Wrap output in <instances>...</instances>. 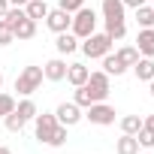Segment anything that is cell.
<instances>
[{
    "label": "cell",
    "mask_w": 154,
    "mask_h": 154,
    "mask_svg": "<svg viewBox=\"0 0 154 154\" xmlns=\"http://www.w3.org/2000/svg\"><path fill=\"white\" fill-rule=\"evenodd\" d=\"M66 66H69V63H66L63 57H51V60L42 66V75H45L48 82H63V79H66Z\"/></svg>",
    "instance_id": "obj_9"
},
{
    "label": "cell",
    "mask_w": 154,
    "mask_h": 154,
    "mask_svg": "<svg viewBox=\"0 0 154 154\" xmlns=\"http://www.w3.org/2000/svg\"><path fill=\"white\" fill-rule=\"evenodd\" d=\"M3 124H6V130H9V133H21L27 121H24V118H21V115H18L15 109H12L9 115H3Z\"/></svg>",
    "instance_id": "obj_20"
},
{
    "label": "cell",
    "mask_w": 154,
    "mask_h": 154,
    "mask_svg": "<svg viewBox=\"0 0 154 154\" xmlns=\"http://www.w3.org/2000/svg\"><path fill=\"white\" fill-rule=\"evenodd\" d=\"M9 42H15V33H12V27L0 18V45H9Z\"/></svg>",
    "instance_id": "obj_24"
},
{
    "label": "cell",
    "mask_w": 154,
    "mask_h": 154,
    "mask_svg": "<svg viewBox=\"0 0 154 154\" xmlns=\"http://www.w3.org/2000/svg\"><path fill=\"white\" fill-rule=\"evenodd\" d=\"M103 72H106V75H121V72H127V66L118 60V54L109 51V54L103 57Z\"/></svg>",
    "instance_id": "obj_17"
},
{
    "label": "cell",
    "mask_w": 154,
    "mask_h": 154,
    "mask_svg": "<svg viewBox=\"0 0 154 154\" xmlns=\"http://www.w3.org/2000/svg\"><path fill=\"white\" fill-rule=\"evenodd\" d=\"M142 130L154 136V115H148V118H142Z\"/></svg>",
    "instance_id": "obj_28"
},
{
    "label": "cell",
    "mask_w": 154,
    "mask_h": 154,
    "mask_svg": "<svg viewBox=\"0 0 154 154\" xmlns=\"http://www.w3.org/2000/svg\"><path fill=\"white\" fill-rule=\"evenodd\" d=\"M139 130H142V118H139V115H124V118H121V133L136 136Z\"/></svg>",
    "instance_id": "obj_21"
},
{
    "label": "cell",
    "mask_w": 154,
    "mask_h": 154,
    "mask_svg": "<svg viewBox=\"0 0 154 154\" xmlns=\"http://www.w3.org/2000/svg\"><path fill=\"white\" fill-rule=\"evenodd\" d=\"M54 45H57V51H60V54H72L75 48H79V36H72L69 30H63V33H57Z\"/></svg>",
    "instance_id": "obj_14"
},
{
    "label": "cell",
    "mask_w": 154,
    "mask_h": 154,
    "mask_svg": "<svg viewBox=\"0 0 154 154\" xmlns=\"http://www.w3.org/2000/svg\"><path fill=\"white\" fill-rule=\"evenodd\" d=\"M0 85H3V72H0Z\"/></svg>",
    "instance_id": "obj_34"
},
{
    "label": "cell",
    "mask_w": 154,
    "mask_h": 154,
    "mask_svg": "<svg viewBox=\"0 0 154 154\" xmlns=\"http://www.w3.org/2000/svg\"><path fill=\"white\" fill-rule=\"evenodd\" d=\"M136 21L139 27H154V6H136Z\"/></svg>",
    "instance_id": "obj_22"
},
{
    "label": "cell",
    "mask_w": 154,
    "mask_h": 154,
    "mask_svg": "<svg viewBox=\"0 0 154 154\" xmlns=\"http://www.w3.org/2000/svg\"><path fill=\"white\" fill-rule=\"evenodd\" d=\"M133 72H136L139 82H151V79H154V60H151V57H139V60L133 63Z\"/></svg>",
    "instance_id": "obj_13"
},
{
    "label": "cell",
    "mask_w": 154,
    "mask_h": 154,
    "mask_svg": "<svg viewBox=\"0 0 154 154\" xmlns=\"http://www.w3.org/2000/svg\"><path fill=\"white\" fill-rule=\"evenodd\" d=\"M0 154H12V151H9V148H6V145H0Z\"/></svg>",
    "instance_id": "obj_32"
},
{
    "label": "cell",
    "mask_w": 154,
    "mask_h": 154,
    "mask_svg": "<svg viewBox=\"0 0 154 154\" xmlns=\"http://www.w3.org/2000/svg\"><path fill=\"white\" fill-rule=\"evenodd\" d=\"M79 48H82L88 57H106V54L112 51V39H109L106 33H97V30H94L91 36H85V39H82V45H79Z\"/></svg>",
    "instance_id": "obj_4"
},
{
    "label": "cell",
    "mask_w": 154,
    "mask_h": 154,
    "mask_svg": "<svg viewBox=\"0 0 154 154\" xmlns=\"http://www.w3.org/2000/svg\"><path fill=\"white\" fill-rule=\"evenodd\" d=\"M136 48H139L142 57H154V27H139Z\"/></svg>",
    "instance_id": "obj_10"
},
{
    "label": "cell",
    "mask_w": 154,
    "mask_h": 154,
    "mask_svg": "<svg viewBox=\"0 0 154 154\" xmlns=\"http://www.w3.org/2000/svg\"><path fill=\"white\" fill-rule=\"evenodd\" d=\"M148 88H151V97H154V79H151V82H148Z\"/></svg>",
    "instance_id": "obj_33"
},
{
    "label": "cell",
    "mask_w": 154,
    "mask_h": 154,
    "mask_svg": "<svg viewBox=\"0 0 154 154\" xmlns=\"http://www.w3.org/2000/svg\"><path fill=\"white\" fill-rule=\"evenodd\" d=\"M48 145H51V148H60V145H66V127H63V124H57V130L51 133Z\"/></svg>",
    "instance_id": "obj_23"
},
{
    "label": "cell",
    "mask_w": 154,
    "mask_h": 154,
    "mask_svg": "<svg viewBox=\"0 0 154 154\" xmlns=\"http://www.w3.org/2000/svg\"><path fill=\"white\" fill-rule=\"evenodd\" d=\"M54 118H57V124H63V127H75L85 115H82V106H75V103L69 100V103H60V106L54 109Z\"/></svg>",
    "instance_id": "obj_6"
},
{
    "label": "cell",
    "mask_w": 154,
    "mask_h": 154,
    "mask_svg": "<svg viewBox=\"0 0 154 154\" xmlns=\"http://www.w3.org/2000/svg\"><path fill=\"white\" fill-rule=\"evenodd\" d=\"M139 148H142L139 139L130 136V133H121V139L115 142V151H118V154H139Z\"/></svg>",
    "instance_id": "obj_15"
},
{
    "label": "cell",
    "mask_w": 154,
    "mask_h": 154,
    "mask_svg": "<svg viewBox=\"0 0 154 154\" xmlns=\"http://www.w3.org/2000/svg\"><path fill=\"white\" fill-rule=\"evenodd\" d=\"M6 12H9V0H0V18H3Z\"/></svg>",
    "instance_id": "obj_30"
},
{
    "label": "cell",
    "mask_w": 154,
    "mask_h": 154,
    "mask_svg": "<svg viewBox=\"0 0 154 154\" xmlns=\"http://www.w3.org/2000/svg\"><path fill=\"white\" fill-rule=\"evenodd\" d=\"M115 54H118V60H121V63H124V66H133V63H136V60H139V57H142V54H139V48H136V45H124V48H118V51H115Z\"/></svg>",
    "instance_id": "obj_18"
},
{
    "label": "cell",
    "mask_w": 154,
    "mask_h": 154,
    "mask_svg": "<svg viewBox=\"0 0 154 154\" xmlns=\"http://www.w3.org/2000/svg\"><path fill=\"white\" fill-rule=\"evenodd\" d=\"M94 30H97V12H94V9L82 6L79 12H72V24H69V33H72V36L85 39V36H91Z\"/></svg>",
    "instance_id": "obj_1"
},
{
    "label": "cell",
    "mask_w": 154,
    "mask_h": 154,
    "mask_svg": "<svg viewBox=\"0 0 154 154\" xmlns=\"http://www.w3.org/2000/svg\"><path fill=\"white\" fill-rule=\"evenodd\" d=\"M85 118L91 124H97V127H109V124H115V109L109 103H91L88 112H85Z\"/></svg>",
    "instance_id": "obj_5"
},
{
    "label": "cell",
    "mask_w": 154,
    "mask_h": 154,
    "mask_svg": "<svg viewBox=\"0 0 154 154\" xmlns=\"http://www.w3.org/2000/svg\"><path fill=\"white\" fill-rule=\"evenodd\" d=\"M88 75H91V69H88L85 63H69V66H66V82H69L72 88L85 85V82H88Z\"/></svg>",
    "instance_id": "obj_11"
},
{
    "label": "cell",
    "mask_w": 154,
    "mask_h": 154,
    "mask_svg": "<svg viewBox=\"0 0 154 154\" xmlns=\"http://www.w3.org/2000/svg\"><path fill=\"white\" fill-rule=\"evenodd\" d=\"M42 66H24L21 72H18V79H15V91L21 94V97H30L33 91H39V85H42Z\"/></svg>",
    "instance_id": "obj_2"
},
{
    "label": "cell",
    "mask_w": 154,
    "mask_h": 154,
    "mask_svg": "<svg viewBox=\"0 0 154 154\" xmlns=\"http://www.w3.org/2000/svg\"><path fill=\"white\" fill-rule=\"evenodd\" d=\"M12 109H15V97H12V94H0V118L9 115Z\"/></svg>",
    "instance_id": "obj_25"
},
{
    "label": "cell",
    "mask_w": 154,
    "mask_h": 154,
    "mask_svg": "<svg viewBox=\"0 0 154 154\" xmlns=\"http://www.w3.org/2000/svg\"><path fill=\"white\" fill-rule=\"evenodd\" d=\"M85 91H88V97H91V103H106V97H109V75L103 72V69H97V72H91L88 75V82L82 85Z\"/></svg>",
    "instance_id": "obj_3"
},
{
    "label": "cell",
    "mask_w": 154,
    "mask_h": 154,
    "mask_svg": "<svg viewBox=\"0 0 154 154\" xmlns=\"http://www.w3.org/2000/svg\"><path fill=\"white\" fill-rule=\"evenodd\" d=\"M72 103H75V106H82V109H88V106H91V97H88V91H85L82 85L75 88V94H72Z\"/></svg>",
    "instance_id": "obj_26"
},
{
    "label": "cell",
    "mask_w": 154,
    "mask_h": 154,
    "mask_svg": "<svg viewBox=\"0 0 154 154\" xmlns=\"http://www.w3.org/2000/svg\"><path fill=\"white\" fill-rule=\"evenodd\" d=\"M124 6H130V9H136V6H145V0H121Z\"/></svg>",
    "instance_id": "obj_29"
},
{
    "label": "cell",
    "mask_w": 154,
    "mask_h": 154,
    "mask_svg": "<svg viewBox=\"0 0 154 154\" xmlns=\"http://www.w3.org/2000/svg\"><path fill=\"white\" fill-rule=\"evenodd\" d=\"M27 0H9V6H24Z\"/></svg>",
    "instance_id": "obj_31"
},
{
    "label": "cell",
    "mask_w": 154,
    "mask_h": 154,
    "mask_svg": "<svg viewBox=\"0 0 154 154\" xmlns=\"http://www.w3.org/2000/svg\"><path fill=\"white\" fill-rule=\"evenodd\" d=\"M33 124H36V139L48 145V139H51V133L57 130V118H54V112H42V115L36 112V118H33Z\"/></svg>",
    "instance_id": "obj_7"
},
{
    "label": "cell",
    "mask_w": 154,
    "mask_h": 154,
    "mask_svg": "<svg viewBox=\"0 0 154 154\" xmlns=\"http://www.w3.org/2000/svg\"><path fill=\"white\" fill-rule=\"evenodd\" d=\"M15 112H18L24 121H33V118H36V103H33L30 97H24L21 103H15Z\"/></svg>",
    "instance_id": "obj_19"
},
{
    "label": "cell",
    "mask_w": 154,
    "mask_h": 154,
    "mask_svg": "<svg viewBox=\"0 0 154 154\" xmlns=\"http://www.w3.org/2000/svg\"><path fill=\"white\" fill-rule=\"evenodd\" d=\"M45 24H48V30H51V33H63V30H69V24H72V15H69V12H63V9L57 6V9H48V15H45Z\"/></svg>",
    "instance_id": "obj_8"
},
{
    "label": "cell",
    "mask_w": 154,
    "mask_h": 154,
    "mask_svg": "<svg viewBox=\"0 0 154 154\" xmlns=\"http://www.w3.org/2000/svg\"><path fill=\"white\" fill-rule=\"evenodd\" d=\"M24 12H27V18L39 21V18L48 15V3H45V0H27V3H24Z\"/></svg>",
    "instance_id": "obj_16"
},
{
    "label": "cell",
    "mask_w": 154,
    "mask_h": 154,
    "mask_svg": "<svg viewBox=\"0 0 154 154\" xmlns=\"http://www.w3.org/2000/svg\"><path fill=\"white\" fill-rule=\"evenodd\" d=\"M12 33H15V39H33L36 36V21L24 15V18H18L12 24Z\"/></svg>",
    "instance_id": "obj_12"
},
{
    "label": "cell",
    "mask_w": 154,
    "mask_h": 154,
    "mask_svg": "<svg viewBox=\"0 0 154 154\" xmlns=\"http://www.w3.org/2000/svg\"><path fill=\"white\" fill-rule=\"evenodd\" d=\"M57 6H60L63 12H69V15H72V12H79V9L85 6V0H57Z\"/></svg>",
    "instance_id": "obj_27"
}]
</instances>
